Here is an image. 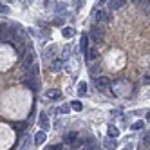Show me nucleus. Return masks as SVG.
<instances>
[{"instance_id": "obj_1", "label": "nucleus", "mask_w": 150, "mask_h": 150, "mask_svg": "<svg viewBox=\"0 0 150 150\" xmlns=\"http://www.w3.org/2000/svg\"><path fill=\"white\" fill-rule=\"evenodd\" d=\"M109 85H110V81L107 76H96V87L98 89L105 91V89H109Z\"/></svg>"}, {"instance_id": "obj_2", "label": "nucleus", "mask_w": 150, "mask_h": 150, "mask_svg": "<svg viewBox=\"0 0 150 150\" xmlns=\"http://www.w3.org/2000/svg\"><path fill=\"white\" fill-rule=\"evenodd\" d=\"M58 52V47L56 45H51V47H47V51L44 52V60L45 62H52L54 60V54Z\"/></svg>"}, {"instance_id": "obj_3", "label": "nucleus", "mask_w": 150, "mask_h": 150, "mask_svg": "<svg viewBox=\"0 0 150 150\" xmlns=\"http://www.w3.org/2000/svg\"><path fill=\"white\" fill-rule=\"evenodd\" d=\"M98 54H100L98 47H87V51H85V58H87V62L96 60V58H98Z\"/></svg>"}, {"instance_id": "obj_4", "label": "nucleus", "mask_w": 150, "mask_h": 150, "mask_svg": "<svg viewBox=\"0 0 150 150\" xmlns=\"http://www.w3.org/2000/svg\"><path fill=\"white\" fill-rule=\"evenodd\" d=\"M38 123H40V127H42V130H44V132H47V130H49V117H47V114L42 112V114H40Z\"/></svg>"}, {"instance_id": "obj_5", "label": "nucleus", "mask_w": 150, "mask_h": 150, "mask_svg": "<svg viewBox=\"0 0 150 150\" xmlns=\"http://www.w3.org/2000/svg\"><path fill=\"white\" fill-rule=\"evenodd\" d=\"M31 65H35V52L29 49V52L24 56V67H31Z\"/></svg>"}, {"instance_id": "obj_6", "label": "nucleus", "mask_w": 150, "mask_h": 150, "mask_svg": "<svg viewBox=\"0 0 150 150\" xmlns=\"http://www.w3.org/2000/svg\"><path fill=\"white\" fill-rule=\"evenodd\" d=\"M38 72H40V69H38L36 63H35V65H31V69L27 72V80H38Z\"/></svg>"}, {"instance_id": "obj_7", "label": "nucleus", "mask_w": 150, "mask_h": 150, "mask_svg": "<svg viewBox=\"0 0 150 150\" xmlns=\"http://www.w3.org/2000/svg\"><path fill=\"white\" fill-rule=\"evenodd\" d=\"M63 63H65V62H63L62 58H54V60H52V63H51V71H62L63 69Z\"/></svg>"}, {"instance_id": "obj_8", "label": "nucleus", "mask_w": 150, "mask_h": 150, "mask_svg": "<svg viewBox=\"0 0 150 150\" xmlns=\"http://www.w3.org/2000/svg\"><path fill=\"white\" fill-rule=\"evenodd\" d=\"M81 146H83L81 150H100V148H98V143H96L94 139H87V141H85Z\"/></svg>"}, {"instance_id": "obj_9", "label": "nucleus", "mask_w": 150, "mask_h": 150, "mask_svg": "<svg viewBox=\"0 0 150 150\" xmlns=\"http://www.w3.org/2000/svg\"><path fill=\"white\" fill-rule=\"evenodd\" d=\"M96 20H98V22H109V20H110V15L101 9V11H96Z\"/></svg>"}, {"instance_id": "obj_10", "label": "nucleus", "mask_w": 150, "mask_h": 150, "mask_svg": "<svg viewBox=\"0 0 150 150\" xmlns=\"http://www.w3.org/2000/svg\"><path fill=\"white\" fill-rule=\"evenodd\" d=\"M125 4H127L125 0H110V2H109V7L112 9V11H116V9H121Z\"/></svg>"}, {"instance_id": "obj_11", "label": "nucleus", "mask_w": 150, "mask_h": 150, "mask_svg": "<svg viewBox=\"0 0 150 150\" xmlns=\"http://www.w3.org/2000/svg\"><path fill=\"white\" fill-rule=\"evenodd\" d=\"M107 134H109L110 139H117V136H120V130H117L114 125H109V127H107Z\"/></svg>"}, {"instance_id": "obj_12", "label": "nucleus", "mask_w": 150, "mask_h": 150, "mask_svg": "<svg viewBox=\"0 0 150 150\" xmlns=\"http://www.w3.org/2000/svg\"><path fill=\"white\" fill-rule=\"evenodd\" d=\"M45 137H47V134L44 132V130H40V132H36V136H35V143L40 146V145H44V141H45Z\"/></svg>"}, {"instance_id": "obj_13", "label": "nucleus", "mask_w": 150, "mask_h": 150, "mask_svg": "<svg viewBox=\"0 0 150 150\" xmlns=\"http://www.w3.org/2000/svg\"><path fill=\"white\" fill-rule=\"evenodd\" d=\"M103 146L107 148V150H114V148H117V143H116V139H105L103 141Z\"/></svg>"}, {"instance_id": "obj_14", "label": "nucleus", "mask_w": 150, "mask_h": 150, "mask_svg": "<svg viewBox=\"0 0 150 150\" xmlns=\"http://www.w3.org/2000/svg\"><path fill=\"white\" fill-rule=\"evenodd\" d=\"M91 33H92L91 36H92L96 42H101V40H103V33H101V31H100L98 27H92V31H91Z\"/></svg>"}, {"instance_id": "obj_15", "label": "nucleus", "mask_w": 150, "mask_h": 150, "mask_svg": "<svg viewBox=\"0 0 150 150\" xmlns=\"http://www.w3.org/2000/svg\"><path fill=\"white\" fill-rule=\"evenodd\" d=\"M71 52H72V49H71V45H65V47H63V51H62V60L63 62H67L69 58H71Z\"/></svg>"}, {"instance_id": "obj_16", "label": "nucleus", "mask_w": 150, "mask_h": 150, "mask_svg": "<svg viewBox=\"0 0 150 150\" xmlns=\"http://www.w3.org/2000/svg\"><path fill=\"white\" fill-rule=\"evenodd\" d=\"M45 96H47L49 100H58L62 94H60V91H56V89H49V91L45 92Z\"/></svg>"}, {"instance_id": "obj_17", "label": "nucleus", "mask_w": 150, "mask_h": 150, "mask_svg": "<svg viewBox=\"0 0 150 150\" xmlns=\"http://www.w3.org/2000/svg\"><path fill=\"white\" fill-rule=\"evenodd\" d=\"M76 139H78V132H69V134L65 136V143H67V145H72Z\"/></svg>"}, {"instance_id": "obj_18", "label": "nucleus", "mask_w": 150, "mask_h": 150, "mask_svg": "<svg viewBox=\"0 0 150 150\" xmlns=\"http://www.w3.org/2000/svg\"><path fill=\"white\" fill-rule=\"evenodd\" d=\"M7 31H9V27L6 25V24H0V42H2V40H6L7 38Z\"/></svg>"}, {"instance_id": "obj_19", "label": "nucleus", "mask_w": 150, "mask_h": 150, "mask_svg": "<svg viewBox=\"0 0 150 150\" xmlns=\"http://www.w3.org/2000/svg\"><path fill=\"white\" fill-rule=\"evenodd\" d=\"M71 112V105L65 103V105H60L58 109H56V114H69Z\"/></svg>"}, {"instance_id": "obj_20", "label": "nucleus", "mask_w": 150, "mask_h": 150, "mask_svg": "<svg viewBox=\"0 0 150 150\" xmlns=\"http://www.w3.org/2000/svg\"><path fill=\"white\" fill-rule=\"evenodd\" d=\"M62 35H63V38H72L74 36V29L72 27H63V31H62Z\"/></svg>"}, {"instance_id": "obj_21", "label": "nucleus", "mask_w": 150, "mask_h": 150, "mask_svg": "<svg viewBox=\"0 0 150 150\" xmlns=\"http://www.w3.org/2000/svg\"><path fill=\"white\" fill-rule=\"evenodd\" d=\"M87 45H89V38H87V35H83L81 40H80V49L85 52V51H87Z\"/></svg>"}, {"instance_id": "obj_22", "label": "nucleus", "mask_w": 150, "mask_h": 150, "mask_svg": "<svg viewBox=\"0 0 150 150\" xmlns=\"http://www.w3.org/2000/svg\"><path fill=\"white\" fill-rule=\"evenodd\" d=\"M78 94H80V96H85V94H87V83H85V81H81V83L78 85Z\"/></svg>"}, {"instance_id": "obj_23", "label": "nucleus", "mask_w": 150, "mask_h": 150, "mask_svg": "<svg viewBox=\"0 0 150 150\" xmlns=\"http://www.w3.org/2000/svg\"><path fill=\"white\" fill-rule=\"evenodd\" d=\"M69 105H71V109H72V110H76V112H80V110L83 109L81 101H72V103H69Z\"/></svg>"}, {"instance_id": "obj_24", "label": "nucleus", "mask_w": 150, "mask_h": 150, "mask_svg": "<svg viewBox=\"0 0 150 150\" xmlns=\"http://www.w3.org/2000/svg\"><path fill=\"white\" fill-rule=\"evenodd\" d=\"M25 85H29L31 89L38 91V80H27V78H25Z\"/></svg>"}, {"instance_id": "obj_25", "label": "nucleus", "mask_w": 150, "mask_h": 150, "mask_svg": "<svg viewBox=\"0 0 150 150\" xmlns=\"http://www.w3.org/2000/svg\"><path fill=\"white\" fill-rule=\"evenodd\" d=\"M45 150H63V145L62 143H58V145H49Z\"/></svg>"}, {"instance_id": "obj_26", "label": "nucleus", "mask_w": 150, "mask_h": 150, "mask_svg": "<svg viewBox=\"0 0 150 150\" xmlns=\"http://www.w3.org/2000/svg\"><path fill=\"white\" fill-rule=\"evenodd\" d=\"M143 143H145L146 146H150V132H145V134H143Z\"/></svg>"}, {"instance_id": "obj_27", "label": "nucleus", "mask_w": 150, "mask_h": 150, "mask_svg": "<svg viewBox=\"0 0 150 150\" xmlns=\"http://www.w3.org/2000/svg\"><path fill=\"white\" fill-rule=\"evenodd\" d=\"M139 128H143V121H136L132 125V130H139Z\"/></svg>"}, {"instance_id": "obj_28", "label": "nucleus", "mask_w": 150, "mask_h": 150, "mask_svg": "<svg viewBox=\"0 0 150 150\" xmlns=\"http://www.w3.org/2000/svg\"><path fill=\"white\" fill-rule=\"evenodd\" d=\"M54 25H63V16H56L54 18Z\"/></svg>"}, {"instance_id": "obj_29", "label": "nucleus", "mask_w": 150, "mask_h": 150, "mask_svg": "<svg viewBox=\"0 0 150 150\" xmlns=\"http://www.w3.org/2000/svg\"><path fill=\"white\" fill-rule=\"evenodd\" d=\"M0 13L7 15V13H9V7H7V6H2V4H0Z\"/></svg>"}, {"instance_id": "obj_30", "label": "nucleus", "mask_w": 150, "mask_h": 150, "mask_svg": "<svg viewBox=\"0 0 150 150\" xmlns=\"http://www.w3.org/2000/svg\"><path fill=\"white\" fill-rule=\"evenodd\" d=\"M81 145H83V143L80 141V139H76V141H74V143H72L71 146H72V148H78V146H81Z\"/></svg>"}, {"instance_id": "obj_31", "label": "nucleus", "mask_w": 150, "mask_h": 150, "mask_svg": "<svg viewBox=\"0 0 150 150\" xmlns=\"http://www.w3.org/2000/svg\"><path fill=\"white\" fill-rule=\"evenodd\" d=\"M132 148H134V146H132L130 143H128V145H125V148H123V150H132Z\"/></svg>"}, {"instance_id": "obj_32", "label": "nucleus", "mask_w": 150, "mask_h": 150, "mask_svg": "<svg viewBox=\"0 0 150 150\" xmlns=\"http://www.w3.org/2000/svg\"><path fill=\"white\" fill-rule=\"evenodd\" d=\"M146 120H148V121H150V110H148V114H146Z\"/></svg>"}]
</instances>
